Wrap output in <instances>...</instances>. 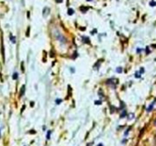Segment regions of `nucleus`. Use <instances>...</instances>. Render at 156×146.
<instances>
[{
	"label": "nucleus",
	"instance_id": "obj_2",
	"mask_svg": "<svg viewBox=\"0 0 156 146\" xmlns=\"http://www.w3.org/2000/svg\"><path fill=\"white\" fill-rule=\"evenodd\" d=\"M55 103H56L57 105L61 104V103H62V99H60V98H57V99H56V101H55Z\"/></svg>",
	"mask_w": 156,
	"mask_h": 146
},
{
	"label": "nucleus",
	"instance_id": "obj_7",
	"mask_svg": "<svg viewBox=\"0 0 156 146\" xmlns=\"http://www.w3.org/2000/svg\"><path fill=\"white\" fill-rule=\"evenodd\" d=\"M13 79H18V73H14V74H13Z\"/></svg>",
	"mask_w": 156,
	"mask_h": 146
},
{
	"label": "nucleus",
	"instance_id": "obj_10",
	"mask_svg": "<svg viewBox=\"0 0 156 146\" xmlns=\"http://www.w3.org/2000/svg\"><path fill=\"white\" fill-rule=\"evenodd\" d=\"M151 109H152V105H151L149 107V108H147V111H151Z\"/></svg>",
	"mask_w": 156,
	"mask_h": 146
},
{
	"label": "nucleus",
	"instance_id": "obj_13",
	"mask_svg": "<svg viewBox=\"0 0 156 146\" xmlns=\"http://www.w3.org/2000/svg\"><path fill=\"white\" fill-rule=\"evenodd\" d=\"M95 105H100L101 104V102H100V101H95Z\"/></svg>",
	"mask_w": 156,
	"mask_h": 146
},
{
	"label": "nucleus",
	"instance_id": "obj_1",
	"mask_svg": "<svg viewBox=\"0 0 156 146\" xmlns=\"http://www.w3.org/2000/svg\"><path fill=\"white\" fill-rule=\"evenodd\" d=\"M118 79H116V78H110V79H108L107 81V85H113L115 86L117 84H118Z\"/></svg>",
	"mask_w": 156,
	"mask_h": 146
},
{
	"label": "nucleus",
	"instance_id": "obj_9",
	"mask_svg": "<svg viewBox=\"0 0 156 146\" xmlns=\"http://www.w3.org/2000/svg\"><path fill=\"white\" fill-rule=\"evenodd\" d=\"M51 132H52V131H48V133H47V139H48V140L50 139V136H51Z\"/></svg>",
	"mask_w": 156,
	"mask_h": 146
},
{
	"label": "nucleus",
	"instance_id": "obj_4",
	"mask_svg": "<svg viewBox=\"0 0 156 146\" xmlns=\"http://www.w3.org/2000/svg\"><path fill=\"white\" fill-rule=\"evenodd\" d=\"M150 6H152V7H155V6H156L155 1H152V2L150 3Z\"/></svg>",
	"mask_w": 156,
	"mask_h": 146
},
{
	"label": "nucleus",
	"instance_id": "obj_5",
	"mask_svg": "<svg viewBox=\"0 0 156 146\" xmlns=\"http://www.w3.org/2000/svg\"><path fill=\"white\" fill-rule=\"evenodd\" d=\"M24 91H25V86L23 85V86H22V88H21V94H20V96L24 95Z\"/></svg>",
	"mask_w": 156,
	"mask_h": 146
},
{
	"label": "nucleus",
	"instance_id": "obj_14",
	"mask_svg": "<svg viewBox=\"0 0 156 146\" xmlns=\"http://www.w3.org/2000/svg\"><path fill=\"white\" fill-rule=\"evenodd\" d=\"M55 1H56L57 3H61V2H62V0H55Z\"/></svg>",
	"mask_w": 156,
	"mask_h": 146
},
{
	"label": "nucleus",
	"instance_id": "obj_15",
	"mask_svg": "<svg viewBox=\"0 0 156 146\" xmlns=\"http://www.w3.org/2000/svg\"><path fill=\"white\" fill-rule=\"evenodd\" d=\"M97 146H104V145H103L102 143H99V144H98V145H97Z\"/></svg>",
	"mask_w": 156,
	"mask_h": 146
},
{
	"label": "nucleus",
	"instance_id": "obj_8",
	"mask_svg": "<svg viewBox=\"0 0 156 146\" xmlns=\"http://www.w3.org/2000/svg\"><path fill=\"white\" fill-rule=\"evenodd\" d=\"M125 116H126V111L124 110V111L121 113V115H120V118H124Z\"/></svg>",
	"mask_w": 156,
	"mask_h": 146
},
{
	"label": "nucleus",
	"instance_id": "obj_6",
	"mask_svg": "<svg viewBox=\"0 0 156 146\" xmlns=\"http://www.w3.org/2000/svg\"><path fill=\"white\" fill-rule=\"evenodd\" d=\"M117 72H118V73H121V72H122V68H121V67H118V68H117Z\"/></svg>",
	"mask_w": 156,
	"mask_h": 146
},
{
	"label": "nucleus",
	"instance_id": "obj_11",
	"mask_svg": "<svg viewBox=\"0 0 156 146\" xmlns=\"http://www.w3.org/2000/svg\"><path fill=\"white\" fill-rule=\"evenodd\" d=\"M129 115H130V116H129V119H131L134 118V115L133 114H129Z\"/></svg>",
	"mask_w": 156,
	"mask_h": 146
},
{
	"label": "nucleus",
	"instance_id": "obj_3",
	"mask_svg": "<svg viewBox=\"0 0 156 146\" xmlns=\"http://www.w3.org/2000/svg\"><path fill=\"white\" fill-rule=\"evenodd\" d=\"M73 10L72 8H69V10H68V15H73Z\"/></svg>",
	"mask_w": 156,
	"mask_h": 146
},
{
	"label": "nucleus",
	"instance_id": "obj_12",
	"mask_svg": "<svg viewBox=\"0 0 156 146\" xmlns=\"http://www.w3.org/2000/svg\"><path fill=\"white\" fill-rule=\"evenodd\" d=\"M135 76H136V77H141V74H140V73H135Z\"/></svg>",
	"mask_w": 156,
	"mask_h": 146
}]
</instances>
